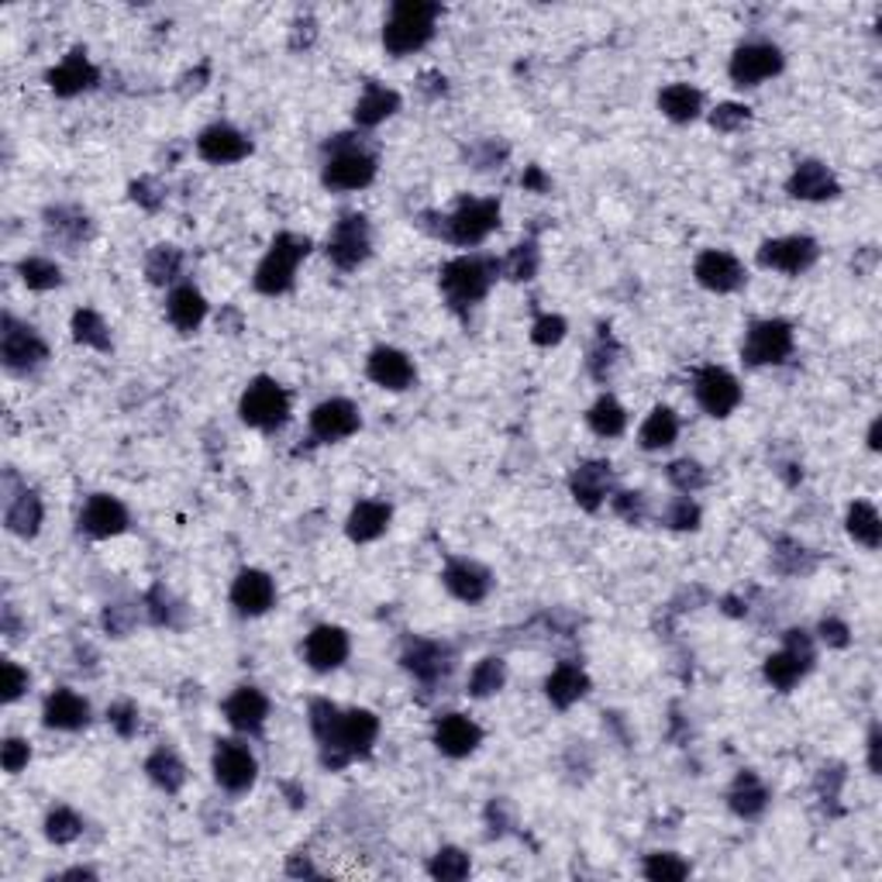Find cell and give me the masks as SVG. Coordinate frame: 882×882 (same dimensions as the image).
I'll return each mask as SVG.
<instances>
[{
    "instance_id": "obj_1",
    "label": "cell",
    "mask_w": 882,
    "mask_h": 882,
    "mask_svg": "<svg viewBox=\"0 0 882 882\" xmlns=\"http://www.w3.org/2000/svg\"><path fill=\"white\" fill-rule=\"evenodd\" d=\"M380 734V717L372 711H348L335 714V720L318 734L321 741V762L328 769H342L351 758H359L372 749Z\"/></svg>"
},
{
    "instance_id": "obj_2",
    "label": "cell",
    "mask_w": 882,
    "mask_h": 882,
    "mask_svg": "<svg viewBox=\"0 0 882 882\" xmlns=\"http://www.w3.org/2000/svg\"><path fill=\"white\" fill-rule=\"evenodd\" d=\"M442 8L431 4V0H400L389 11L386 25H383V46L389 55H410L431 42L435 35V22H438Z\"/></svg>"
},
{
    "instance_id": "obj_3",
    "label": "cell",
    "mask_w": 882,
    "mask_h": 882,
    "mask_svg": "<svg viewBox=\"0 0 882 882\" xmlns=\"http://www.w3.org/2000/svg\"><path fill=\"white\" fill-rule=\"evenodd\" d=\"M307 252H310V242L304 234H293V231L277 234V242L269 245L266 259L256 269V290L266 293V297L286 293L293 286V277H297V266L307 259Z\"/></svg>"
},
{
    "instance_id": "obj_4",
    "label": "cell",
    "mask_w": 882,
    "mask_h": 882,
    "mask_svg": "<svg viewBox=\"0 0 882 882\" xmlns=\"http://www.w3.org/2000/svg\"><path fill=\"white\" fill-rule=\"evenodd\" d=\"M497 280V263L483 256H459L442 269V293L452 307H469L483 301Z\"/></svg>"
},
{
    "instance_id": "obj_5",
    "label": "cell",
    "mask_w": 882,
    "mask_h": 882,
    "mask_svg": "<svg viewBox=\"0 0 882 882\" xmlns=\"http://www.w3.org/2000/svg\"><path fill=\"white\" fill-rule=\"evenodd\" d=\"M239 414H242V421L252 424V427L277 431V427L290 418V397H286V389H283L277 380L259 376V380H252L248 389L242 394Z\"/></svg>"
},
{
    "instance_id": "obj_6",
    "label": "cell",
    "mask_w": 882,
    "mask_h": 882,
    "mask_svg": "<svg viewBox=\"0 0 882 882\" xmlns=\"http://www.w3.org/2000/svg\"><path fill=\"white\" fill-rule=\"evenodd\" d=\"M442 234L456 245H480L500 225L497 201H462L448 218H442Z\"/></svg>"
},
{
    "instance_id": "obj_7",
    "label": "cell",
    "mask_w": 882,
    "mask_h": 882,
    "mask_svg": "<svg viewBox=\"0 0 882 882\" xmlns=\"http://www.w3.org/2000/svg\"><path fill=\"white\" fill-rule=\"evenodd\" d=\"M790 351H793V328L779 318L755 321L741 345V356L749 366H779L790 359Z\"/></svg>"
},
{
    "instance_id": "obj_8",
    "label": "cell",
    "mask_w": 882,
    "mask_h": 882,
    "mask_svg": "<svg viewBox=\"0 0 882 882\" xmlns=\"http://www.w3.org/2000/svg\"><path fill=\"white\" fill-rule=\"evenodd\" d=\"M372 176H376V159H372L366 149L345 142L328 155L321 180L331 190H359L372 183Z\"/></svg>"
},
{
    "instance_id": "obj_9",
    "label": "cell",
    "mask_w": 882,
    "mask_h": 882,
    "mask_svg": "<svg viewBox=\"0 0 882 882\" xmlns=\"http://www.w3.org/2000/svg\"><path fill=\"white\" fill-rule=\"evenodd\" d=\"M814 665V644L803 631H790L787 635V649L776 652L766 659V679L776 686V690H793V686L810 673Z\"/></svg>"
},
{
    "instance_id": "obj_10",
    "label": "cell",
    "mask_w": 882,
    "mask_h": 882,
    "mask_svg": "<svg viewBox=\"0 0 882 882\" xmlns=\"http://www.w3.org/2000/svg\"><path fill=\"white\" fill-rule=\"evenodd\" d=\"M369 221L362 214H345V218L335 225V231L328 234V259L335 263L338 269H356L369 259Z\"/></svg>"
},
{
    "instance_id": "obj_11",
    "label": "cell",
    "mask_w": 882,
    "mask_h": 882,
    "mask_svg": "<svg viewBox=\"0 0 882 882\" xmlns=\"http://www.w3.org/2000/svg\"><path fill=\"white\" fill-rule=\"evenodd\" d=\"M0 359L11 372H31L49 359L46 342L35 335V328L17 324L14 318H4V331H0Z\"/></svg>"
},
{
    "instance_id": "obj_12",
    "label": "cell",
    "mask_w": 882,
    "mask_h": 882,
    "mask_svg": "<svg viewBox=\"0 0 882 882\" xmlns=\"http://www.w3.org/2000/svg\"><path fill=\"white\" fill-rule=\"evenodd\" d=\"M817 242L807 234H790V239H772L758 248V263L766 269L787 272V277H800L817 263Z\"/></svg>"
},
{
    "instance_id": "obj_13",
    "label": "cell",
    "mask_w": 882,
    "mask_h": 882,
    "mask_svg": "<svg viewBox=\"0 0 882 882\" xmlns=\"http://www.w3.org/2000/svg\"><path fill=\"white\" fill-rule=\"evenodd\" d=\"M782 69V52L769 42H749L731 55V80L738 87H758Z\"/></svg>"
},
{
    "instance_id": "obj_14",
    "label": "cell",
    "mask_w": 882,
    "mask_h": 882,
    "mask_svg": "<svg viewBox=\"0 0 882 882\" xmlns=\"http://www.w3.org/2000/svg\"><path fill=\"white\" fill-rule=\"evenodd\" d=\"M693 386H696V400H700V407L707 410L711 418H728L731 410L741 404V386H738V380L731 376L728 369H720V366L700 369Z\"/></svg>"
},
{
    "instance_id": "obj_15",
    "label": "cell",
    "mask_w": 882,
    "mask_h": 882,
    "mask_svg": "<svg viewBox=\"0 0 882 882\" xmlns=\"http://www.w3.org/2000/svg\"><path fill=\"white\" fill-rule=\"evenodd\" d=\"M214 779L221 782L228 793H245L256 782V758L239 741H221L214 752Z\"/></svg>"
},
{
    "instance_id": "obj_16",
    "label": "cell",
    "mask_w": 882,
    "mask_h": 882,
    "mask_svg": "<svg viewBox=\"0 0 882 882\" xmlns=\"http://www.w3.org/2000/svg\"><path fill=\"white\" fill-rule=\"evenodd\" d=\"M362 418H359V407L351 404V400H324L314 407V414H310V431H314V438L318 442H342V438H351L359 431Z\"/></svg>"
},
{
    "instance_id": "obj_17",
    "label": "cell",
    "mask_w": 882,
    "mask_h": 882,
    "mask_svg": "<svg viewBox=\"0 0 882 882\" xmlns=\"http://www.w3.org/2000/svg\"><path fill=\"white\" fill-rule=\"evenodd\" d=\"M693 277L703 290L711 293H731L744 283V266L731 256V252H720V248H711L703 252L693 266Z\"/></svg>"
},
{
    "instance_id": "obj_18",
    "label": "cell",
    "mask_w": 882,
    "mask_h": 882,
    "mask_svg": "<svg viewBox=\"0 0 882 882\" xmlns=\"http://www.w3.org/2000/svg\"><path fill=\"white\" fill-rule=\"evenodd\" d=\"M304 659H307L310 669H318V673L338 669V665L348 659V635L335 624L314 627V631L307 635V641H304Z\"/></svg>"
},
{
    "instance_id": "obj_19",
    "label": "cell",
    "mask_w": 882,
    "mask_h": 882,
    "mask_svg": "<svg viewBox=\"0 0 882 882\" xmlns=\"http://www.w3.org/2000/svg\"><path fill=\"white\" fill-rule=\"evenodd\" d=\"M197 152H201V159H207L214 166H228V163H242L252 152V142L231 125H210L201 131Z\"/></svg>"
},
{
    "instance_id": "obj_20",
    "label": "cell",
    "mask_w": 882,
    "mask_h": 882,
    "mask_svg": "<svg viewBox=\"0 0 882 882\" xmlns=\"http://www.w3.org/2000/svg\"><path fill=\"white\" fill-rule=\"evenodd\" d=\"M128 527V511L122 500H114L107 494H97L84 503L80 511V532L90 538H114Z\"/></svg>"
},
{
    "instance_id": "obj_21",
    "label": "cell",
    "mask_w": 882,
    "mask_h": 882,
    "mask_svg": "<svg viewBox=\"0 0 882 882\" xmlns=\"http://www.w3.org/2000/svg\"><path fill=\"white\" fill-rule=\"evenodd\" d=\"M445 586L448 593L459 597L462 603H480L486 600L489 586H494V576H489L486 565L473 562V559H452L445 565Z\"/></svg>"
},
{
    "instance_id": "obj_22",
    "label": "cell",
    "mask_w": 882,
    "mask_h": 882,
    "mask_svg": "<svg viewBox=\"0 0 882 882\" xmlns=\"http://www.w3.org/2000/svg\"><path fill=\"white\" fill-rule=\"evenodd\" d=\"M483 731L476 720H469L462 714H445L435 724V749L448 758H465L480 749Z\"/></svg>"
},
{
    "instance_id": "obj_23",
    "label": "cell",
    "mask_w": 882,
    "mask_h": 882,
    "mask_svg": "<svg viewBox=\"0 0 882 882\" xmlns=\"http://www.w3.org/2000/svg\"><path fill=\"white\" fill-rule=\"evenodd\" d=\"M231 603H234V611H239V614L259 617V614L269 611L272 603H277V586H272V579L263 570H245V573H239V579H234V586H231Z\"/></svg>"
},
{
    "instance_id": "obj_24",
    "label": "cell",
    "mask_w": 882,
    "mask_h": 882,
    "mask_svg": "<svg viewBox=\"0 0 882 882\" xmlns=\"http://www.w3.org/2000/svg\"><path fill=\"white\" fill-rule=\"evenodd\" d=\"M366 372H369V380L380 383L383 389H407L418 380L414 362H410L400 348H386V345L372 351L366 362Z\"/></svg>"
},
{
    "instance_id": "obj_25",
    "label": "cell",
    "mask_w": 882,
    "mask_h": 882,
    "mask_svg": "<svg viewBox=\"0 0 882 882\" xmlns=\"http://www.w3.org/2000/svg\"><path fill=\"white\" fill-rule=\"evenodd\" d=\"M787 190L793 193L796 201H831V197H838V193H841L834 172L825 163H814V159L800 163L793 169Z\"/></svg>"
},
{
    "instance_id": "obj_26",
    "label": "cell",
    "mask_w": 882,
    "mask_h": 882,
    "mask_svg": "<svg viewBox=\"0 0 882 882\" xmlns=\"http://www.w3.org/2000/svg\"><path fill=\"white\" fill-rule=\"evenodd\" d=\"M225 717L234 731L256 734V731H263V724L269 717V700L259 690H252V686H242V690H234L225 700Z\"/></svg>"
},
{
    "instance_id": "obj_27",
    "label": "cell",
    "mask_w": 882,
    "mask_h": 882,
    "mask_svg": "<svg viewBox=\"0 0 882 882\" xmlns=\"http://www.w3.org/2000/svg\"><path fill=\"white\" fill-rule=\"evenodd\" d=\"M49 87L59 93V97H76V93H84V90H90L93 84H97V69H93V63L87 59V52L84 49H73L63 63H59L49 76Z\"/></svg>"
},
{
    "instance_id": "obj_28",
    "label": "cell",
    "mask_w": 882,
    "mask_h": 882,
    "mask_svg": "<svg viewBox=\"0 0 882 882\" xmlns=\"http://www.w3.org/2000/svg\"><path fill=\"white\" fill-rule=\"evenodd\" d=\"M404 665L407 673H414L421 682H438L452 673V652L438 641H414L404 652Z\"/></svg>"
},
{
    "instance_id": "obj_29",
    "label": "cell",
    "mask_w": 882,
    "mask_h": 882,
    "mask_svg": "<svg viewBox=\"0 0 882 882\" xmlns=\"http://www.w3.org/2000/svg\"><path fill=\"white\" fill-rule=\"evenodd\" d=\"M46 728H55V731H80L87 728L90 720V703L73 693V690H55L49 700H46Z\"/></svg>"
},
{
    "instance_id": "obj_30",
    "label": "cell",
    "mask_w": 882,
    "mask_h": 882,
    "mask_svg": "<svg viewBox=\"0 0 882 882\" xmlns=\"http://www.w3.org/2000/svg\"><path fill=\"white\" fill-rule=\"evenodd\" d=\"M570 486H573V497H576V503L583 507V511H597V507L603 503V497H606V489H611V465H606V462H583V465H576Z\"/></svg>"
},
{
    "instance_id": "obj_31",
    "label": "cell",
    "mask_w": 882,
    "mask_h": 882,
    "mask_svg": "<svg viewBox=\"0 0 882 882\" xmlns=\"http://www.w3.org/2000/svg\"><path fill=\"white\" fill-rule=\"evenodd\" d=\"M389 517H394V514H389V507L383 500H362V503L351 507L345 532H348L351 541H359V545L376 541L389 527Z\"/></svg>"
},
{
    "instance_id": "obj_32",
    "label": "cell",
    "mask_w": 882,
    "mask_h": 882,
    "mask_svg": "<svg viewBox=\"0 0 882 882\" xmlns=\"http://www.w3.org/2000/svg\"><path fill=\"white\" fill-rule=\"evenodd\" d=\"M166 318L172 321L176 331H197L201 321L207 318V301L201 290L193 286H176L166 301Z\"/></svg>"
},
{
    "instance_id": "obj_33",
    "label": "cell",
    "mask_w": 882,
    "mask_h": 882,
    "mask_svg": "<svg viewBox=\"0 0 882 882\" xmlns=\"http://www.w3.org/2000/svg\"><path fill=\"white\" fill-rule=\"evenodd\" d=\"M586 690H590V679H586V673L579 669V665H573V662H562L559 669L545 679V693H548V700H552L559 711L573 707L576 700L586 696Z\"/></svg>"
},
{
    "instance_id": "obj_34",
    "label": "cell",
    "mask_w": 882,
    "mask_h": 882,
    "mask_svg": "<svg viewBox=\"0 0 882 882\" xmlns=\"http://www.w3.org/2000/svg\"><path fill=\"white\" fill-rule=\"evenodd\" d=\"M400 111V97L397 90H386V87H366V93L359 97V104H356V125L362 128H376L380 122H386L389 114H397Z\"/></svg>"
},
{
    "instance_id": "obj_35",
    "label": "cell",
    "mask_w": 882,
    "mask_h": 882,
    "mask_svg": "<svg viewBox=\"0 0 882 882\" xmlns=\"http://www.w3.org/2000/svg\"><path fill=\"white\" fill-rule=\"evenodd\" d=\"M728 803L738 817H758L769 803V790L762 787V779L755 772H741L728 793Z\"/></svg>"
},
{
    "instance_id": "obj_36",
    "label": "cell",
    "mask_w": 882,
    "mask_h": 882,
    "mask_svg": "<svg viewBox=\"0 0 882 882\" xmlns=\"http://www.w3.org/2000/svg\"><path fill=\"white\" fill-rule=\"evenodd\" d=\"M659 107H662L665 117H669V122L686 125V122H693V117L703 111V97L690 84H673V87H665L659 93Z\"/></svg>"
},
{
    "instance_id": "obj_37",
    "label": "cell",
    "mask_w": 882,
    "mask_h": 882,
    "mask_svg": "<svg viewBox=\"0 0 882 882\" xmlns=\"http://www.w3.org/2000/svg\"><path fill=\"white\" fill-rule=\"evenodd\" d=\"M8 527L14 535L22 538H35L38 535V524H42V500L31 489H22L11 503H8V514H4Z\"/></svg>"
},
{
    "instance_id": "obj_38",
    "label": "cell",
    "mask_w": 882,
    "mask_h": 882,
    "mask_svg": "<svg viewBox=\"0 0 882 882\" xmlns=\"http://www.w3.org/2000/svg\"><path fill=\"white\" fill-rule=\"evenodd\" d=\"M676 438H679V418L669 407H655L641 424V448L655 452V448H669Z\"/></svg>"
},
{
    "instance_id": "obj_39",
    "label": "cell",
    "mask_w": 882,
    "mask_h": 882,
    "mask_svg": "<svg viewBox=\"0 0 882 882\" xmlns=\"http://www.w3.org/2000/svg\"><path fill=\"white\" fill-rule=\"evenodd\" d=\"M145 772H149V779L155 782V787H163L166 793H180V790H183V782H187L183 762L176 758L169 749L152 752L149 762H145Z\"/></svg>"
},
{
    "instance_id": "obj_40",
    "label": "cell",
    "mask_w": 882,
    "mask_h": 882,
    "mask_svg": "<svg viewBox=\"0 0 882 882\" xmlns=\"http://www.w3.org/2000/svg\"><path fill=\"white\" fill-rule=\"evenodd\" d=\"M848 535L866 545V548H879L882 545V521H879V511L866 500H855L848 507Z\"/></svg>"
},
{
    "instance_id": "obj_41",
    "label": "cell",
    "mask_w": 882,
    "mask_h": 882,
    "mask_svg": "<svg viewBox=\"0 0 882 882\" xmlns=\"http://www.w3.org/2000/svg\"><path fill=\"white\" fill-rule=\"evenodd\" d=\"M586 421H590V427L597 431L600 438H617L621 431L627 427V414H624V407H621L614 397H600V400L590 407V414H586Z\"/></svg>"
},
{
    "instance_id": "obj_42",
    "label": "cell",
    "mask_w": 882,
    "mask_h": 882,
    "mask_svg": "<svg viewBox=\"0 0 882 882\" xmlns=\"http://www.w3.org/2000/svg\"><path fill=\"white\" fill-rule=\"evenodd\" d=\"M73 338L80 342V345L111 351V331H107L104 318L97 310H76L73 314Z\"/></svg>"
},
{
    "instance_id": "obj_43",
    "label": "cell",
    "mask_w": 882,
    "mask_h": 882,
    "mask_svg": "<svg viewBox=\"0 0 882 882\" xmlns=\"http://www.w3.org/2000/svg\"><path fill=\"white\" fill-rule=\"evenodd\" d=\"M503 682H507V665L503 659H483L473 676H469V693L473 696H494L497 690H503Z\"/></svg>"
},
{
    "instance_id": "obj_44",
    "label": "cell",
    "mask_w": 882,
    "mask_h": 882,
    "mask_svg": "<svg viewBox=\"0 0 882 882\" xmlns=\"http://www.w3.org/2000/svg\"><path fill=\"white\" fill-rule=\"evenodd\" d=\"M49 228L59 234V239H66L69 245H76L80 239H87V231H90V221H87V214L80 210H73V207H52L49 214Z\"/></svg>"
},
{
    "instance_id": "obj_45",
    "label": "cell",
    "mask_w": 882,
    "mask_h": 882,
    "mask_svg": "<svg viewBox=\"0 0 882 882\" xmlns=\"http://www.w3.org/2000/svg\"><path fill=\"white\" fill-rule=\"evenodd\" d=\"M180 269H183V256H180V248H172V245L152 248V256L145 263V272L152 283H172L176 277H180Z\"/></svg>"
},
{
    "instance_id": "obj_46",
    "label": "cell",
    "mask_w": 882,
    "mask_h": 882,
    "mask_svg": "<svg viewBox=\"0 0 882 882\" xmlns=\"http://www.w3.org/2000/svg\"><path fill=\"white\" fill-rule=\"evenodd\" d=\"M17 272H22V280L28 290H52L63 283V269H59L55 263L49 259H22V266H17Z\"/></svg>"
},
{
    "instance_id": "obj_47",
    "label": "cell",
    "mask_w": 882,
    "mask_h": 882,
    "mask_svg": "<svg viewBox=\"0 0 882 882\" xmlns=\"http://www.w3.org/2000/svg\"><path fill=\"white\" fill-rule=\"evenodd\" d=\"M84 834V820L76 817L69 807H55L49 817H46V838L55 841V845H69Z\"/></svg>"
},
{
    "instance_id": "obj_48",
    "label": "cell",
    "mask_w": 882,
    "mask_h": 882,
    "mask_svg": "<svg viewBox=\"0 0 882 882\" xmlns=\"http://www.w3.org/2000/svg\"><path fill=\"white\" fill-rule=\"evenodd\" d=\"M427 872L435 879H442V882H459V879L469 875V855L459 852V848H442L435 858H431Z\"/></svg>"
},
{
    "instance_id": "obj_49",
    "label": "cell",
    "mask_w": 882,
    "mask_h": 882,
    "mask_svg": "<svg viewBox=\"0 0 882 882\" xmlns=\"http://www.w3.org/2000/svg\"><path fill=\"white\" fill-rule=\"evenodd\" d=\"M644 875L655 882H676V879L690 875V866L673 852H655V855H649V861H644Z\"/></svg>"
},
{
    "instance_id": "obj_50",
    "label": "cell",
    "mask_w": 882,
    "mask_h": 882,
    "mask_svg": "<svg viewBox=\"0 0 882 882\" xmlns=\"http://www.w3.org/2000/svg\"><path fill=\"white\" fill-rule=\"evenodd\" d=\"M538 272V248L535 242H524L511 248V256L503 259V277L507 280H532Z\"/></svg>"
},
{
    "instance_id": "obj_51",
    "label": "cell",
    "mask_w": 882,
    "mask_h": 882,
    "mask_svg": "<svg viewBox=\"0 0 882 882\" xmlns=\"http://www.w3.org/2000/svg\"><path fill=\"white\" fill-rule=\"evenodd\" d=\"M669 480L682 489V494H693L703 483H707V473H703V465L693 462V459H679L669 465Z\"/></svg>"
},
{
    "instance_id": "obj_52",
    "label": "cell",
    "mask_w": 882,
    "mask_h": 882,
    "mask_svg": "<svg viewBox=\"0 0 882 882\" xmlns=\"http://www.w3.org/2000/svg\"><path fill=\"white\" fill-rule=\"evenodd\" d=\"M665 521H669V527H676V532H693V527L700 524V507L690 497H679V500H673Z\"/></svg>"
},
{
    "instance_id": "obj_53",
    "label": "cell",
    "mask_w": 882,
    "mask_h": 882,
    "mask_svg": "<svg viewBox=\"0 0 882 882\" xmlns=\"http://www.w3.org/2000/svg\"><path fill=\"white\" fill-rule=\"evenodd\" d=\"M565 338V321L559 318V314H545V318L535 321L532 328V342L548 348V345H559Z\"/></svg>"
},
{
    "instance_id": "obj_54",
    "label": "cell",
    "mask_w": 882,
    "mask_h": 882,
    "mask_svg": "<svg viewBox=\"0 0 882 882\" xmlns=\"http://www.w3.org/2000/svg\"><path fill=\"white\" fill-rule=\"evenodd\" d=\"M749 107H741V104H720L714 114H711V125L717 128V131H738V128H744L749 125Z\"/></svg>"
},
{
    "instance_id": "obj_55",
    "label": "cell",
    "mask_w": 882,
    "mask_h": 882,
    "mask_svg": "<svg viewBox=\"0 0 882 882\" xmlns=\"http://www.w3.org/2000/svg\"><path fill=\"white\" fill-rule=\"evenodd\" d=\"M107 717H111L114 731L122 738H131L135 731H139V711H135V703H128V700L114 703V707L107 711Z\"/></svg>"
},
{
    "instance_id": "obj_56",
    "label": "cell",
    "mask_w": 882,
    "mask_h": 882,
    "mask_svg": "<svg viewBox=\"0 0 882 882\" xmlns=\"http://www.w3.org/2000/svg\"><path fill=\"white\" fill-rule=\"evenodd\" d=\"M28 758H31V749H28V741H22V738H8L4 749H0L4 772H22L28 766Z\"/></svg>"
},
{
    "instance_id": "obj_57",
    "label": "cell",
    "mask_w": 882,
    "mask_h": 882,
    "mask_svg": "<svg viewBox=\"0 0 882 882\" xmlns=\"http://www.w3.org/2000/svg\"><path fill=\"white\" fill-rule=\"evenodd\" d=\"M28 690V673L17 669L14 662H4V703H14Z\"/></svg>"
},
{
    "instance_id": "obj_58",
    "label": "cell",
    "mask_w": 882,
    "mask_h": 882,
    "mask_svg": "<svg viewBox=\"0 0 882 882\" xmlns=\"http://www.w3.org/2000/svg\"><path fill=\"white\" fill-rule=\"evenodd\" d=\"M172 600H169V593L163 590V586H155V590L149 593V614H152V621L155 624H176L172 621Z\"/></svg>"
},
{
    "instance_id": "obj_59",
    "label": "cell",
    "mask_w": 882,
    "mask_h": 882,
    "mask_svg": "<svg viewBox=\"0 0 882 882\" xmlns=\"http://www.w3.org/2000/svg\"><path fill=\"white\" fill-rule=\"evenodd\" d=\"M614 511H617L627 524H638V521L644 517V497H641V494H617Z\"/></svg>"
},
{
    "instance_id": "obj_60",
    "label": "cell",
    "mask_w": 882,
    "mask_h": 882,
    "mask_svg": "<svg viewBox=\"0 0 882 882\" xmlns=\"http://www.w3.org/2000/svg\"><path fill=\"white\" fill-rule=\"evenodd\" d=\"M820 638H825L828 644H834V649H845V644H848V624L838 621V617H825V621H820Z\"/></svg>"
},
{
    "instance_id": "obj_61",
    "label": "cell",
    "mask_w": 882,
    "mask_h": 882,
    "mask_svg": "<svg viewBox=\"0 0 882 882\" xmlns=\"http://www.w3.org/2000/svg\"><path fill=\"white\" fill-rule=\"evenodd\" d=\"M521 183H524L527 190H535V193H545V190H548V176H545V172H541L538 166H527V169H524V180H521Z\"/></svg>"
},
{
    "instance_id": "obj_62",
    "label": "cell",
    "mask_w": 882,
    "mask_h": 882,
    "mask_svg": "<svg viewBox=\"0 0 882 882\" xmlns=\"http://www.w3.org/2000/svg\"><path fill=\"white\" fill-rule=\"evenodd\" d=\"M869 769L879 772V731H875V728H872V734H869Z\"/></svg>"
},
{
    "instance_id": "obj_63",
    "label": "cell",
    "mask_w": 882,
    "mask_h": 882,
    "mask_svg": "<svg viewBox=\"0 0 882 882\" xmlns=\"http://www.w3.org/2000/svg\"><path fill=\"white\" fill-rule=\"evenodd\" d=\"M869 448H872V452L879 448V421H872V427H869Z\"/></svg>"
},
{
    "instance_id": "obj_64",
    "label": "cell",
    "mask_w": 882,
    "mask_h": 882,
    "mask_svg": "<svg viewBox=\"0 0 882 882\" xmlns=\"http://www.w3.org/2000/svg\"><path fill=\"white\" fill-rule=\"evenodd\" d=\"M66 879H93V872L90 869H69Z\"/></svg>"
}]
</instances>
